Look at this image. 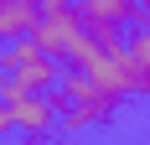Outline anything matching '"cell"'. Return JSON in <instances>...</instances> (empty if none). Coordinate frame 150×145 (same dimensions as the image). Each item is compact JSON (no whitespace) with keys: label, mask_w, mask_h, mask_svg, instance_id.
<instances>
[{"label":"cell","mask_w":150,"mask_h":145,"mask_svg":"<svg viewBox=\"0 0 150 145\" xmlns=\"http://www.w3.org/2000/svg\"><path fill=\"white\" fill-rule=\"evenodd\" d=\"M52 99H57V130L62 135H83L88 124H109L119 114V104H124L119 93L88 83L83 72H62L57 88H52Z\"/></svg>","instance_id":"1"},{"label":"cell","mask_w":150,"mask_h":145,"mask_svg":"<svg viewBox=\"0 0 150 145\" xmlns=\"http://www.w3.org/2000/svg\"><path fill=\"white\" fill-rule=\"evenodd\" d=\"M31 42L42 47L57 68H83L88 52H93V36H88V26H83V16H78L73 5H62V11H42Z\"/></svg>","instance_id":"2"},{"label":"cell","mask_w":150,"mask_h":145,"mask_svg":"<svg viewBox=\"0 0 150 145\" xmlns=\"http://www.w3.org/2000/svg\"><path fill=\"white\" fill-rule=\"evenodd\" d=\"M73 11L83 16L93 42H119L124 26H135L140 16V0H73Z\"/></svg>","instance_id":"3"},{"label":"cell","mask_w":150,"mask_h":145,"mask_svg":"<svg viewBox=\"0 0 150 145\" xmlns=\"http://www.w3.org/2000/svg\"><path fill=\"white\" fill-rule=\"evenodd\" d=\"M11 130L26 145L52 140V130H57V99L52 93H21V99H11Z\"/></svg>","instance_id":"4"},{"label":"cell","mask_w":150,"mask_h":145,"mask_svg":"<svg viewBox=\"0 0 150 145\" xmlns=\"http://www.w3.org/2000/svg\"><path fill=\"white\" fill-rule=\"evenodd\" d=\"M42 21V5L36 0H0V47L11 42H26Z\"/></svg>","instance_id":"5"},{"label":"cell","mask_w":150,"mask_h":145,"mask_svg":"<svg viewBox=\"0 0 150 145\" xmlns=\"http://www.w3.org/2000/svg\"><path fill=\"white\" fill-rule=\"evenodd\" d=\"M124 99H150V62H135L124 52V83H119Z\"/></svg>","instance_id":"6"},{"label":"cell","mask_w":150,"mask_h":145,"mask_svg":"<svg viewBox=\"0 0 150 145\" xmlns=\"http://www.w3.org/2000/svg\"><path fill=\"white\" fill-rule=\"evenodd\" d=\"M124 52L135 62H150V0H140V16H135V36L124 42Z\"/></svg>","instance_id":"7"},{"label":"cell","mask_w":150,"mask_h":145,"mask_svg":"<svg viewBox=\"0 0 150 145\" xmlns=\"http://www.w3.org/2000/svg\"><path fill=\"white\" fill-rule=\"evenodd\" d=\"M36 57H42V47L31 42V36L26 42H11V47H0V72H16V68H26V62H36Z\"/></svg>","instance_id":"8"},{"label":"cell","mask_w":150,"mask_h":145,"mask_svg":"<svg viewBox=\"0 0 150 145\" xmlns=\"http://www.w3.org/2000/svg\"><path fill=\"white\" fill-rule=\"evenodd\" d=\"M5 135H16V130H11V104L0 99V145H5Z\"/></svg>","instance_id":"9"},{"label":"cell","mask_w":150,"mask_h":145,"mask_svg":"<svg viewBox=\"0 0 150 145\" xmlns=\"http://www.w3.org/2000/svg\"><path fill=\"white\" fill-rule=\"evenodd\" d=\"M42 145H83L78 135H52V140H42Z\"/></svg>","instance_id":"10"},{"label":"cell","mask_w":150,"mask_h":145,"mask_svg":"<svg viewBox=\"0 0 150 145\" xmlns=\"http://www.w3.org/2000/svg\"><path fill=\"white\" fill-rule=\"evenodd\" d=\"M42 11H62V5H73V0H36Z\"/></svg>","instance_id":"11"}]
</instances>
